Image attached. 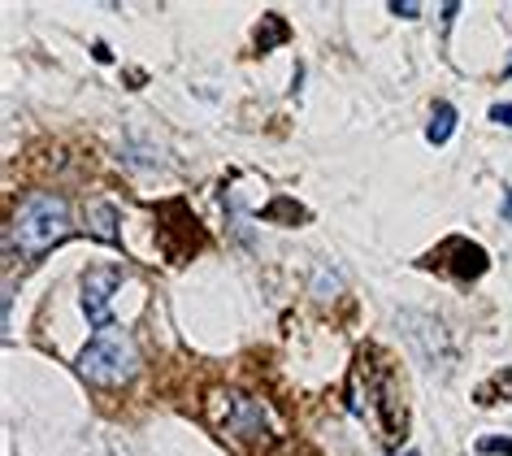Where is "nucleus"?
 <instances>
[{"label": "nucleus", "instance_id": "obj_5", "mask_svg": "<svg viewBox=\"0 0 512 456\" xmlns=\"http://www.w3.org/2000/svg\"><path fill=\"white\" fill-rule=\"evenodd\" d=\"M434 261L443 265V270H452L456 278H482L486 265H491V257H486V248H478L473 239L465 235H452L447 244L434 252Z\"/></svg>", "mask_w": 512, "mask_h": 456}, {"label": "nucleus", "instance_id": "obj_3", "mask_svg": "<svg viewBox=\"0 0 512 456\" xmlns=\"http://www.w3.org/2000/svg\"><path fill=\"white\" fill-rule=\"evenodd\" d=\"M74 370L92 387H122L139 374V344L126 331H113V326L109 331H96L87 339V348L79 352Z\"/></svg>", "mask_w": 512, "mask_h": 456}, {"label": "nucleus", "instance_id": "obj_2", "mask_svg": "<svg viewBox=\"0 0 512 456\" xmlns=\"http://www.w3.org/2000/svg\"><path fill=\"white\" fill-rule=\"evenodd\" d=\"M66 235H70V200L57 192H31L14 209V222H9V248H18L22 257H44Z\"/></svg>", "mask_w": 512, "mask_h": 456}, {"label": "nucleus", "instance_id": "obj_11", "mask_svg": "<svg viewBox=\"0 0 512 456\" xmlns=\"http://www.w3.org/2000/svg\"><path fill=\"white\" fill-rule=\"evenodd\" d=\"M296 456H317V452H296Z\"/></svg>", "mask_w": 512, "mask_h": 456}, {"label": "nucleus", "instance_id": "obj_12", "mask_svg": "<svg viewBox=\"0 0 512 456\" xmlns=\"http://www.w3.org/2000/svg\"><path fill=\"white\" fill-rule=\"evenodd\" d=\"M508 74H512V61H508Z\"/></svg>", "mask_w": 512, "mask_h": 456}, {"label": "nucleus", "instance_id": "obj_1", "mask_svg": "<svg viewBox=\"0 0 512 456\" xmlns=\"http://www.w3.org/2000/svg\"><path fill=\"white\" fill-rule=\"evenodd\" d=\"M204 422L226 448H235L239 456L256 452L261 443H270L274 435V417H270V404L261 396L243 387H230V383H213L204 391Z\"/></svg>", "mask_w": 512, "mask_h": 456}, {"label": "nucleus", "instance_id": "obj_7", "mask_svg": "<svg viewBox=\"0 0 512 456\" xmlns=\"http://www.w3.org/2000/svg\"><path fill=\"white\" fill-rule=\"evenodd\" d=\"M452 131H456V109L443 100V105H434V118H430L426 139H430V144H447V139H452Z\"/></svg>", "mask_w": 512, "mask_h": 456}, {"label": "nucleus", "instance_id": "obj_8", "mask_svg": "<svg viewBox=\"0 0 512 456\" xmlns=\"http://www.w3.org/2000/svg\"><path fill=\"white\" fill-rule=\"evenodd\" d=\"M478 452H486V456H512V439L491 435V439H482V443H478Z\"/></svg>", "mask_w": 512, "mask_h": 456}, {"label": "nucleus", "instance_id": "obj_10", "mask_svg": "<svg viewBox=\"0 0 512 456\" xmlns=\"http://www.w3.org/2000/svg\"><path fill=\"white\" fill-rule=\"evenodd\" d=\"M391 14H400V18H417V14H421V5H391Z\"/></svg>", "mask_w": 512, "mask_h": 456}, {"label": "nucleus", "instance_id": "obj_6", "mask_svg": "<svg viewBox=\"0 0 512 456\" xmlns=\"http://www.w3.org/2000/svg\"><path fill=\"white\" fill-rule=\"evenodd\" d=\"M87 226H92L96 239L118 244V209H113V200H92L87 205Z\"/></svg>", "mask_w": 512, "mask_h": 456}, {"label": "nucleus", "instance_id": "obj_4", "mask_svg": "<svg viewBox=\"0 0 512 456\" xmlns=\"http://www.w3.org/2000/svg\"><path fill=\"white\" fill-rule=\"evenodd\" d=\"M118 287H122V270H113V265H92V270L83 274V313H87V322H92L96 331H109L113 326L109 296Z\"/></svg>", "mask_w": 512, "mask_h": 456}, {"label": "nucleus", "instance_id": "obj_9", "mask_svg": "<svg viewBox=\"0 0 512 456\" xmlns=\"http://www.w3.org/2000/svg\"><path fill=\"white\" fill-rule=\"evenodd\" d=\"M491 122H508L512 126V105H491Z\"/></svg>", "mask_w": 512, "mask_h": 456}]
</instances>
